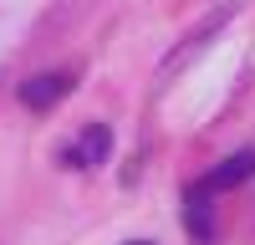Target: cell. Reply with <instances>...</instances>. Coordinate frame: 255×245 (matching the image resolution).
Returning <instances> with one entry per match:
<instances>
[{"mask_svg":"<svg viewBox=\"0 0 255 245\" xmlns=\"http://www.w3.org/2000/svg\"><path fill=\"white\" fill-rule=\"evenodd\" d=\"M72 87H77L72 72H36V77H26V82L15 87V97L26 102L31 113H46V108H56V102L67 97Z\"/></svg>","mask_w":255,"mask_h":245,"instance_id":"6da1fadb","label":"cell"},{"mask_svg":"<svg viewBox=\"0 0 255 245\" xmlns=\"http://www.w3.org/2000/svg\"><path fill=\"white\" fill-rule=\"evenodd\" d=\"M245 179H255V153H250V148H240V153H230V158H220L215 169H209V174L199 179V189H209V194H220V189H240Z\"/></svg>","mask_w":255,"mask_h":245,"instance_id":"7a4b0ae2","label":"cell"},{"mask_svg":"<svg viewBox=\"0 0 255 245\" xmlns=\"http://www.w3.org/2000/svg\"><path fill=\"white\" fill-rule=\"evenodd\" d=\"M108 153H113V133H108V122H92V128L82 133V138H77L61 158H67L72 169H97V163L108 158Z\"/></svg>","mask_w":255,"mask_h":245,"instance_id":"3957f363","label":"cell"},{"mask_svg":"<svg viewBox=\"0 0 255 245\" xmlns=\"http://www.w3.org/2000/svg\"><path fill=\"white\" fill-rule=\"evenodd\" d=\"M184 225L199 245H215V204H209V189H199V184L184 194Z\"/></svg>","mask_w":255,"mask_h":245,"instance_id":"277c9868","label":"cell"},{"mask_svg":"<svg viewBox=\"0 0 255 245\" xmlns=\"http://www.w3.org/2000/svg\"><path fill=\"white\" fill-rule=\"evenodd\" d=\"M123 245H153V240H123Z\"/></svg>","mask_w":255,"mask_h":245,"instance_id":"5b68a950","label":"cell"}]
</instances>
